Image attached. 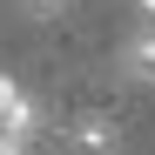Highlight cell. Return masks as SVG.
I'll list each match as a JSON object with an SVG mask.
<instances>
[{
	"label": "cell",
	"mask_w": 155,
	"mask_h": 155,
	"mask_svg": "<svg viewBox=\"0 0 155 155\" xmlns=\"http://www.w3.org/2000/svg\"><path fill=\"white\" fill-rule=\"evenodd\" d=\"M121 74L135 88H155V27H135L121 41Z\"/></svg>",
	"instance_id": "cell-2"
},
{
	"label": "cell",
	"mask_w": 155,
	"mask_h": 155,
	"mask_svg": "<svg viewBox=\"0 0 155 155\" xmlns=\"http://www.w3.org/2000/svg\"><path fill=\"white\" fill-rule=\"evenodd\" d=\"M68 148H81V155H108V148H115V121H101V115L74 121V128H68Z\"/></svg>",
	"instance_id": "cell-3"
},
{
	"label": "cell",
	"mask_w": 155,
	"mask_h": 155,
	"mask_svg": "<svg viewBox=\"0 0 155 155\" xmlns=\"http://www.w3.org/2000/svg\"><path fill=\"white\" fill-rule=\"evenodd\" d=\"M34 142V101L0 74V148H27Z\"/></svg>",
	"instance_id": "cell-1"
},
{
	"label": "cell",
	"mask_w": 155,
	"mask_h": 155,
	"mask_svg": "<svg viewBox=\"0 0 155 155\" xmlns=\"http://www.w3.org/2000/svg\"><path fill=\"white\" fill-rule=\"evenodd\" d=\"M27 7H34V14H61V0H27Z\"/></svg>",
	"instance_id": "cell-5"
},
{
	"label": "cell",
	"mask_w": 155,
	"mask_h": 155,
	"mask_svg": "<svg viewBox=\"0 0 155 155\" xmlns=\"http://www.w3.org/2000/svg\"><path fill=\"white\" fill-rule=\"evenodd\" d=\"M0 155H27V148H0Z\"/></svg>",
	"instance_id": "cell-6"
},
{
	"label": "cell",
	"mask_w": 155,
	"mask_h": 155,
	"mask_svg": "<svg viewBox=\"0 0 155 155\" xmlns=\"http://www.w3.org/2000/svg\"><path fill=\"white\" fill-rule=\"evenodd\" d=\"M135 14H142V27H155V0H135Z\"/></svg>",
	"instance_id": "cell-4"
}]
</instances>
